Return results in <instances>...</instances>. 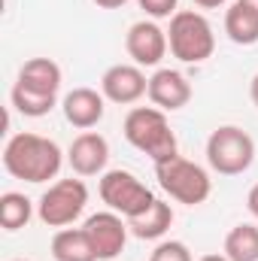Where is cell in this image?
<instances>
[{
  "label": "cell",
  "mask_w": 258,
  "mask_h": 261,
  "mask_svg": "<svg viewBox=\"0 0 258 261\" xmlns=\"http://www.w3.org/2000/svg\"><path fill=\"white\" fill-rule=\"evenodd\" d=\"M167 43H170V55L183 64H203L207 58H213L216 52V34L213 24L203 12L197 9H179L170 18L167 28Z\"/></svg>",
  "instance_id": "obj_3"
},
{
  "label": "cell",
  "mask_w": 258,
  "mask_h": 261,
  "mask_svg": "<svg viewBox=\"0 0 258 261\" xmlns=\"http://www.w3.org/2000/svg\"><path fill=\"white\" fill-rule=\"evenodd\" d=\"M91 237V246L97 252V261H116L125 246H128V219L113 213V210H100V213H91L82 225Z\"/></svg>",
  "instance_id": "obj_8"
},
{
  "label": "cell",
  "mask_w": 258,
  "mask_h": 261,
  "mask_svg": "<svg viewBox=\"0 0 258 261\" xmlns=\"http://www.w3.org/2000/svg\"><path fill=\"white\" fill-rule=\"evenodd\" d=\"M194 6H200V9H219V6H225L228 0H192Z\"/></svg>",
  "instance_id": "obj_24"
},
{
  "label": "cell",
  "mask_w": 258,
  "mask_h": 261,
  "mask_svg": "<svg viewBox=\"0 0 258 261\" xmlns=\"http://www.w3.org/2000/svg\"><path fill=\"white\" fill-rule=\"evenodd\" d=\"M61 82H64V73L52 58H31V61H24L21 70H18V79H15V85H21L28 91H40V94H58Z\"/></svg>",
  "instance_id": "obj_14"
},
{
  "label": "cell",
  "mask_w": 258,
  "mask_h": 261,
  "mask_svg": "<svg viewBox=\"0 0 258 261\" xmlns=\"http://www.w3.org/2000/svg\"><path fill=\"white\" fill-rule=\"evenodd\" d=\"M12 261H31V258H12Z\"/></svg>",
  "instance_id": "obj_29"
},
{
  "label": "cell",
  "mask_w": 258,
  "mask_h": 261,
  "mask_svg": "<svg viewBox=\"0 0 258 261\" xmlns=\"http://www.w3.org/2000/svg\"><path fill=\"white\" fill-rule=\"evenodd\" d=\"M249 97H252V103L258 107V73L252 76V82H249Z\"/></svg>",
  "instance_id": "obj_26"
},
{
  "label": "cell",
  "mask_w": 258,
  "mask_h": 261,
  "mask_svg": "<svg viewBox=\"0 0 258 261\" xmlns=\"http://www.w3.org/2000/svg\"><path fill=\"white\" fill-rule=\"evenodd\" d=\"M246 210H249V213L258 219V182L249 189V195H246Z\"/></svg>",
  "instance_id": "obj_23"
},
{
  "label": "cell",
  "mask_w": 258,
  "mask_h": 261,
  "mask_svg": "<svg viewBox=\"0 0 258 261\" xmlns=\"http://www.w3.org/2000/svg\"><path fill=\"white\" fill-rule=\"evenodd\" d=\"M170 225H173V206L161 197H155V203L146 213L128 219V228L137 240H161L170 231Z\"/></svg>",
  "instance_id": "obj_15"
},
{
  "label": "cell",
  "mask_w": 258,
  "mask_h": 261,
  "mask_svg": "<svg viewBox=\"0 0 258 261\" xmlns=\"http://www.w3.org/2000/svg\"><path fill=\"white\" fill-rule=\"evenodd\" d=\"M9 100H12V107H15L21 116H28V119H43V116H49V113L55 110L58 94H40V91H28V88H21V85H12Z\"/></svg>",
  "instance_id": "obj_20"
},
{
  "label": "cell",
  "mask_w": 258,
  "mask_h": 261,
  "mask_svg": "<svg viewBox=\"0 0 258 261\" xmlns=\"http://www.w3.org/2000/svg\"><path fill=\"white\" fill-rule=\"evenodd\" d=\"M222 252L231 261H258V225H252V222L234 225L225 234Z\"/></svg>",
  "instance_id": "obj_18"
},
{
  "label": "cell",
  "mask_w": 258,
  "mask_h": 261,
  "mask_svg": "<svg viewBox=\"0 0 258 261\" xmlns=\"http://www.w3.org/2000/svg\"><path fill=\"white\" fill-rule=\"evenodd\" d=\"M61 110H64V119L79 130H91L94 125H100L104 113H107V97L97 91V88H73L67 91L64 100H61Z\"/></svg>",
  "instance_id": "obj_13"
},
{
  "label": "cell",
  "mask_w": 258,
  "mask_h": 261,
  "mask_svg": "<svg viewBox=\"0 0 258 261\" xmlns=\"http://www.w3.org/2000/svg\"><path fill=\"white\" fill-rule=\"evenodd\" d=\"M125 49H128L131 61L137 67H158L164 61V55L170 52L167 31L155 18L134 21L128 28V34H125Z\"/></svg>",
  "instance_id": "obj_9"
},
{
  "label": "cell",
  "mask_w": 258,
  "mask_h": 261,
  "mask_svg": "<svg viewBox=\"0 0 258 261\" xmlns=\"http://www.w3.org/2000/svg\"><path fill=\"white\" fill-rule=\"evenodd\" d=\"M146 91H149V79H146L143 67L137 64H113L100 76V94L110 103L131 107L140 97H146Z\"/></svg>",
  "instance_id": "obj_10"
},
{
  "label": "cell",
  "mask_w": 258,
  "mask_h": 261,
  "mask_svg": "<svg viewBox=\"0 0 258 261\" xmlns=\"http://www.w3.org/2000/svg\"><path fill=\"white\" fill-rule=\"evenodd\" d=\"M110 161V143L97 130H82L67 149V164L76 176H104Z\"/></svg>",
  "instance_id": "obj_11"
},
{
  "label": "cell",
  "mask_w": 258,
  "mask_h": 261,
  "mask_svg": "<svg viewBox=\"0 0 258 261\" xmlns=\"http://www.w3.org/2000/svg\"><path fill=\"white\" fill-rule=\"evenodd\" d=\"M155 179L158 186L173 197L176 203H186V206H200L207 203L213 195V179L210 173L194 164L183 155H173V158H164L155 164Z\"/></svg>",
  "instance_id": "obj_4"
},
{
  "label": "cell",
  "mask_w": 258,
  "mask_h": 261,
  "mask_svg": "<svg viewBox=\"0 0 258 261\" xmlns=\"http://www.w3.org/2000/svg\"><path fill=\"white\" fill-rule=\"evenodd\" d=\"M140 9L149 15V18H173L179 9V0H137Z\"/></svg>",
  "instance_id": "obj_22"
},
{
  "label": "cell",
  "mask_w": 258,
  "mask_h": 261,
  "mask_svg": "<svg viewBox=\"0 0 258 261\" xmlns=\"http://www.w3.org/2000/svg\"><path fill=\"white\" fill-rule=\"evenodd\" d=\"M243 3H246V6H252V9L258 12V0H243Z\"/></svg>",
  "instance_id": "obj_28"
},
{
  "label": "cell",
  "mask_w": 258,
  "mask_h": 261,
  "mask_svg": "<svg viewBox=\"0 0 258 261\" xmlns=\"http://www.w3.org/2000/svg\"><path fill=\"white\" fill-rule=\"evenodd\" d=\"M49 249L55 261H97V252L85 228H58Z\"/></svg>",
  "instance_id": "obj_16"
},
{
  "label": "cell",
  "mask_w": 258,
  "mask_h": 261,
  "mask_svg": "<svg viewBox=\"0 0 258 261\" xmlns=\"http://www.w3.org/2000/svg\"><path fill=\"white\" fill-rule=\"evenodd\" d=\"M225 34L237 46H255L258 43V12L243 0H234L225 9Z\"/></svg>",
  "instance_id": "obj_17"
},
{
  "label": "cell",
  "mask_w": 258,
  "mask_h": 261,
  "mask_svg": "<svg viewBox=\"0 0 258 261\" xmlns=\"http://www.w3.org/2000/svg\"><path fill=\"white\" fill-rule=\"evenodd\" d=\"M197 261H231L225 252H210V255H200Z\"/></svg>",
  "instance_id": "obj_27"
},
{
  "label": "cell",
  "mask_w": 258,
  "mask_h": 261,
  "mask_svg": "<svg viewBox=\"0 0 258 261\" xmlns=\"http://www.w3.org/2000/svg\"><path fill=\"white\" fill-rule=\"evenodd\" d=\"M149 261H194V258H192V249L183 240H161L152 249Z\"/></svg>",
  "instance_id": "obj_21"
},
{
  "label": "cell",
  "mask_w": 258,
  "mask_h": 261,
  "mask_svg": "<svg viewBox=\"0 0 258 261\" xmlns=\"http://www.w3.org/2000/svg\"><path fill=\"white\" fill-rule=\"evenodd\" d=\"M34 219V200L21 192L0 195V225L3 231H21Z\"/></svg>",
  "instance_id": "obj_19"
},
{
  "label": "cell",
  "mask_w": 258,
  "mask_h": 261,
  "mask_svg": "<svg viewBox=\"0 0 258 261\" xmlns=\"http://www.w3.org/2000/svg\"><path fill=\"white\" fill-rule=\"evenodd\" d=\"M97 192H100V200L107 203V210L125 216V219H134L140 213H146L152 203H155V195L152 189L131 170H107L97 182Z\"/></svg>",
  "instance_id": "obj_7"
},
{
  "label": "cell",
  "mask_w": 258,
  "mask_h": 261,
  "mask_svg": "<svg viewBox=\"0 0 258 261\" xmlns=\"http://www.w3.org/2000/svg\"><path fill=\"white\" fill-rule=\"evenodd\" d=\"M88 206V186L82 179H58L37 200V219L46 228H70Z\"/></svg>",
  "instance_id": "obj_6"
},
{
  "label": "cell",
  "mask_w": 258,
  "mask_h": 261,
  "mask_svg": "<svg viewBox=\"0 0 258 261\" xmlns=\"http://www.w3.org/2000/svg\"><path fill=\"white\" fill-rule=\"evenodd\" d=\"M64 152L55 140L43 134H12L3 146V167L12 179H24L31 186H43L61 173Z\"/></svg>",
  "instance_id": "obj_1"
},
{
  "label": "cell",
  "mask_w": 258,
  "mask_h": 261,
  "mask_svg": "<svg viewBox=\"0 0 258 261\" xmlns=\"http://www.w3.org/2000/svg\"><path fill=\"white\" fill-rule=\"evenodd\" d=\"M100 9H119V6H125L128 0H94Z\"/></svg>",
  "instance_id": "obj_25"
},
{
  "label": "cell",
  "mask_w": 258,
  "mask_h": 261,
  "mask_svg": "<svg viewBox=\"0 0 258 261\" xmlns=\"http://www.w3.org/2000/svg\"><path fill=\"white\" fill-rule=\"evenodd\" d=\"M122 134L137 152L152 158V164L179 155V143H176V134L167 122V113L158 107H131L125 116V125H122Z\"/></svg>",
  "instance_id": "obj_2"
},
{
  "label": "cell",
  "mask_w": 258,
  "mask_h": 261,
  "mask_svg": "<svg viewBox=\"0 0 258 261\" xmlns=\"http://www.w3.org/2000/svg\"><path fill=\"white\" fill-rule=\"evenodd\" d=\"M255 161V140L237 125H219L207 137V164L219 176H240Z\"/></svg>",
  "instance_id": "obj_5"
},
{
  "label": "cell",
  "mask_w": 258,
  "mask_h": 261,
  "mask_svg": "<svg viewBox=\"0 0 258 261\" xmlns=\"http://www.w3.org/2000/svg\"><path fill=\"white\" fill-rule=\"evenodd\" d=\"M192 82L186 73L173 70V67H158L152 76H149V91L146 97L152 100V107L164 110V113H176L183 107H189L192 100Z\"/></svg>",
  "instance_id": "obj_12"
}]
</instances>
